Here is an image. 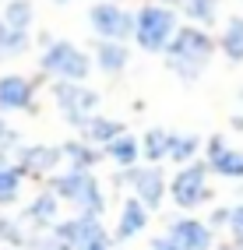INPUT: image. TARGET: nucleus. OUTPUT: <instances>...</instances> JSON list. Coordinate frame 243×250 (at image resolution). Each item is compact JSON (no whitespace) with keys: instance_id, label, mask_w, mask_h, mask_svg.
Returning a JSON list of instances; mask_svg holds the SVG:
<instances>
[{"instance_id":"f257e3e1","label":"nucleus","mask_w":243,"mask_h":250,"mask_svg":"<svg viewBox=\"0 0 243 250\" xmlns=\"http://www.w3.org/2000/svg\"><path fill=\"white\" fill-rule=\"evenodd\" d=\"M60 236L71 240L78 250H106V232H102V226L95 222L92 215H85V219H78L71 226H63Z\"/></svg>"},{"instance_id":"f03ea898","label":"nucleus","mask_w":243,"mask_h":250,"mask_svg":"<svg viewBox=\"0 0 243 250\" xmlns=\"http://www.w3.org/2000/svg\"><path fill=\"white\" fill-rule=\"evenodd\" d=\"M169 32H173V14L169 11L152 7V11H144L141 21H138V39L148 46V49H159L162 42H166Z\"/></svg>"},{"instance_id":"7ed1b4c3","label":"nucleus","mask_w":243,"mask_h":250,"mask_svg":"<svg viewBox=\"0 0 243 250\" xmlns=\"http://www.w3.org/2000/svg\"><path fill=\"white\" fill-rule=\"evenodd\" d=\"M46 67H50L53 74H67V78H85L88 74V63L85 57L78 53L74 46H53L50 53H46Z\"/></svg>"},{"instance_id":"20e7f679","label":"nucleus","mask_w":243,"mask_h":250,"mask_svg":"<svg viewBox=\"0 0 243 250\" xmlns=\"http://www.w3.org/2000/svg\"><path fill=\"white\" fill-rule=\"evenodd\" d=\"M57 190L63 194V197H71V201H78V205H85V208H99V190H95V183H92V176H85V173H71V176H63L60 183H57Z\"/></svg>"},{"instance_id":"39448f33","label":"nucleus","mask_w":243,"mask_h":250,"mask_svg":"<svg viewBox=\"0 0 243 250\" xmlns=\"http://www.w3.org/2000/svg\"><path fill=\"white\" fill-rule=\"evenodd\" d=\"M173 197L180 205H198L204 197V169L201 166H194V169H183L173 183Z\"/></svg>"},{"instance_id":"423d86ee","label":"nucleus","mask_w":243,"mask_h":250,"mask_svg":"<svg viewBox=\"0 0 243 250\" xmlns=\"http://www.w3.org/2000/svg\"><path fill=\"white\" fill-rule=\"evenodd\" d=\"M208 57V39L201 36V32H194V28H187V32H180L176 36V42H173V60H204Z\"/></svg>"},{"instance_id":"0eeeda50","label":"nucleus","mask_w":243,"mask_h":250,"mask_svg":"<svg viewBox=\"0 0 243 250\" xmlns=\"http://www.w3.org/2000/svg\"><path fill=\"white\" fill-rule=\"evenodd\" d=\"M173 243L176 250H204L208 247V229L198 222H180L173 229Z\"/></svg>"},{"instance_id":"6e6552de","label":"nucleus","mask_w":243,"mask_h":250,"mask_svg":"<svg viewBox=\"0 0 243 250\" xmlns=\"http://www.w3.org/2000/svg\"><path fill=\"white\" fill-rule=\"evenodd\" d=\"M92 21H95V28H99L102 36H123V32H131V21H127L117 7H95Z\"/></svg>"},{"instance_id":"1a4fd4ad","label":"nucleus","mask_w":243,"mask_h":250,"mask_svg":"<svg viewBox=\"0 0 243 250\" xmlns=\"http://www.w3.org/2000/svg\"><path fill=\"white\" fill-rule=\"evenodd\" d=\"M134 187H138V194H141L148 205H155L159 194H162V176H159L155 169H138V173H134Z\"/></svg>"},{"instance_id":"9d476101","label":"nucleus","mask_w":243,"mask_h":250,"mask_svg":"<svg viewBox=\"0 0 243 250\" xmlns=\"http://www.w3.org/2000/svg\"><path fill=\"white\" fill-rule=\"evenodd\" d=\"M57 95H60V99H67L63 106H67V113L74 116V120H78L81 113H88V109L95 106V95H92V92H74V88H67V85H60Z\"/></svg>"},{"instance_id":"9b49d317","label":"nucleus","mask_w":243,"mask_h":250,"mask_svg":"<svg viewBox=\"0 0 243 250\" xmlns=\"http://www.w3.org/2000/svg\"><path fill=\"white\" fill-rule=\"evenodd\" d=\"M28 99V85L21 78H4L0 81V103L4 106H25Z\"/></svg>"},{"instance_id":"f8f14e48","label":"nucleus","mask_w":243,"mask_h":250,"mask_svg":"<svg viewBox=\"0 0 243 250\" xmlns=\"http://www.w3.org/2000/svg\"><path fill=\"white\" fill-rule=\"evenodd\" d=\"M212 155H215V169H219V173H225V176H240V173H243V155H240V152H225V148L215 141Z\"/></svg>"},{"instance_id":"ddd939ff","label":"nucleus","mask_w":243,"mask_h":250,"mask_svg":"<svg viewBox=\"0 0 243 250\" xmlns=\"http://www.w3.org/2000/svg\"><path fill=\"white\" fill-rule=\"evenodd\" d=\"M57 148H28L25 152V166L28 169H50V166L57 162Z\"/></svg>"},{"instance_id":"4468645a","label":"nucleus","mask_w":243,"mask_h":250,"mask_svg":"<svg viewBox=\"0 0 243 250\" xmlns=\"http://www.w3.org/2000/svg\"><path fill=\"white\" fill-rule=\"evenodd\" d=\"M141 226H144V208L138 201H131L127 211H123V222H120V236H134Z\"/></svg>"},{"instance_id":"2eb2a0df","label":"nucleus","mask_w":243,"mask_h":250,"mask_svg":"<svg viewBox=\"0 0 243 250\" xmlns=\"http://www.w3.org/2000/svg\"><path fill=\"white\" fill-rule=\"evenodd\" d=\"M14 190H18V169H11V166L0 159V201L14 197Z\"/></svg>"},{"instance_id":"dca6fc26","label":"nucleus","mask_w":243,"mask_h":250,"mask_svg":"<svg viewBox=\"0 0 243 250\" xmlns=\"http://www.w3.org/2000/svg\"><path fill=\"white\" fill-rule=\"evenodd\" d=\"M225 53L229 57H243V21H233L225 32Z\"/></svg>"},{"instance_id":"f3484780","label":"nucleus","mask_w":243,"mask_h":250,"mask_svg":"<svg viewBox=\"0 0 243 250\" xmlns=\"http://www.w3.org/2000/svg\"><path fill=\"white\" fill-rule=\"evenodd\" d=\"M99 60H102L106 71H120L123 60H127V53H123L120 46H102V49H99Z\"/></svg>"},{"instance_id":"a211bd4d","label":"nucleus","mask_w":243,"mask_h":250,"mask_svg":"<svg viewBox=\"0 0 243 250\" xmlns=\"http://www.w3.org/2000/svg\"><path fill=\"white\" fill-rule=\"evenodd\" d=\"M7 25H11V32H21L28 25V4H11L7 7Z\"/></svg>"},{"instance_id":"6ab92c4d","label":"nucleus","mask_w":243,"mask_h":250,"mask_svg":"<svg viewBox=\"0 0 243 250\" xmlns=\"http://www.w3.org/2000/svg\"><path fill=\"white\" fill-rule=\"evenodd\" d=\"M109 152L117 155L120 162H131V159H134V141H127V138H113V141H109Z\"/></svg>"},{"instance_id":"aec40b11","label":"nucleus","mask_w":243,"mask_h":250,"mask_svg":"<svg viewBox=\"0 0 243 250\" xmlns=\"http://www.w3.org/2000/svg\"><path fill=\"white\" fill-rule=\"evenodd\" d=\"M169 141H173V138H166L162 130H152V134H148V155L159 159L162 152H169Z\"/></svg>"},{"instance_id":"412c9836","label":"nucleus","mask_w":243,"mask_h":250,"mask_svg":"<svg viewBox=\"0 0 243 250\" xmlns=\"http://www.w3.org/2000/svg\"><path fill=\"white\" fill-rule=\"evenodd\" d=\"M117 130H120L117 124H109V120H95L88 134H92V138H99V141H113V138H117Z\"/></svg>"},{"instance_id":"4be33fe9","label":"nucleus","mask_w":243,"mask_h":250,"mask_svg":"<svg viewBox=\"0 0 243 250\" xmlns=\"http://www.w3.org/2000/svg\"><path fill=\"white\" fill-rule=\"evenodd\" d=\"M169 152H173V159H187V155L194 152V138H183V141H169Z\"/></svg>"},{"instance_id":"5701e85b","label":"nucleus","mask_w":243,"mask_h":250,"mask_svg":"<svg viewBox=\"0 0 243 250\" xmlns=\"http://www.w3.org/2000/svg\"><path fill=\"white\" fill-rule=\"evenodd\" d=\"M32 215H36L39 222H46V219L53 215V197H42V201H39L36 208H32Z\"/></svg>"},{"instance_id":"b1692460","label":"nucleus","mask_w":243,"mask_h":250,"mask_svg":"<svg viewBox=\"0 0 243 250\" xmlns=\"http://www.w3.org/2000/svg\"><path fill=\"white\" fill-rule=\"evenodd\" d=\"M190 14H198V18H212V0H190Z\"/></svg>"},{"instance_id":"393cba45","label":"nucleus","mask_w":243,"mask_h":250,"mask_svg":"<svg viewBox=\"0 0 243 250\" xmlns=\"http://www.w3.org/2000/svg\"><path fill=\"white\" fill-rule=\"evenodd\" d=\"M233 226L243 232V208H236V211H233Z\"/></svg>"},{"instance_id":"a878e982","label":"nucleus","mask_w":243,"mask_h":250,"mask_svg":"<svg viewBox=\"0 0 243 250\" xmlns=\"http://www.w3.org/2000/svg\"><path fill=\"white\" fill-rule=\"evenodd\" d=\"M36 250H67V247H63V243H39Z\"/></svg>"},{"instance_id":"bb28decb","label":"nucleus","mask_w":243,"mask_h":250,"mask_svg":"<svg viewBox=\"0 0 243 250\" xmlns=\"http://www.w3.org/2000/svg\"><path fill=\"white\" fill-rule=\"evenodd\" d=\"M155 250H176V243H173V240H169V243H166V240H159V243H155Z\"/></svg>"},{"instance_id":"cd10ccee","label":"nucleus","mask_w":243,"mask_h":250,"mask_svg":"<svg viewBox=\"0 0 243 250\" xmlns=\"http://www.w3.org/2000/svg\"><path fill=\"white\" fill-rule=\"evenodd\" d=\"M0 134H4V127H0Z\"/></svg>"}]
</instances>
